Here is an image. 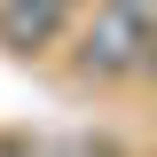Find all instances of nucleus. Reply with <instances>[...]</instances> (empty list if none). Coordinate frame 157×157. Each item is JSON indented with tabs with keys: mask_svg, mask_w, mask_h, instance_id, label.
<instances>
[{
	"mask_svg": "<svg viewBox=\"0 0 157 157\" xmlns=\"http://www.w3.org/2000/svg\"><path fill=\"white\" fill-rule=\"evenodd\" d=\"M149 47H157V0H94L71 24V71L86 86L149 78Z\"/></svg>",
	"mask_w": 157,
	"mask_h": 157,
	"instance_id": "1",
	"label": "nucleus"
},
{
	"mask_svg": "<svg viewBox=\"0 0 157 157\" xmlns=\"http://www.w3.org/2000/svg\"><path fill=\"white\" fill-rule=\"evenodd\" d=\"M71 8H78V0H71Z\"/></svg>",
	"mask_w": 157,
	"mask_h": 157,
	"instance_id": "4",
	"label": "nucleus"
},
{
	"mask_svg": "<svg viewBox=\"0 0 157 157\" xmlns=\"http://www.w3.org/2000/svg\"><path fill=\"white\" fill-rule=\"evenodd\" d=\"M71 24H78L71 0H0V47L8 55H47Z\"/></svg>",
	"mask_w": 157,
	"mask_h": 157,
	"instance_id": "2",
	"label": "nucleus"
},
{
	"mask_svg": "<svg viewBox=\"0 0 157 157\" xmlns=\"http://www.w3.org/2000/svg\"><path fill=\"white\" fill-rule=\"evenodd\" d=\"M149 78H157V47H149Z\"/></svg>",
	"mask_w": 157,
	"mask_h": 157,
	"instance_id": "3",
	"label": "nucleus"
}]
</instances>
